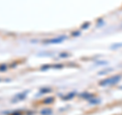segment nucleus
Masks as SVG:
<instances>
[{
    "instance_id": "f257e3e1",
    "label": "nucleus",
    "mask_w": 122,
    "mask_h": 115,
    "mask_svg": "<svg viewBox=\"0 0 122 115\" xmlns=\"http://www.w3.org/2000/svg\"><path fill=\"white\" fill-rule=\"evenodd\" d=\"M121 78V76H113V78H107L105 80H103L102 83H100V85L101 86H107V85H113V84H116L118 80H120Z\"/></svg>"
},
{
    "instance_id": "f03ea898",
    "label": "nucleus",
    "mask_w": 122,
    "mask_h": 115,
    "mask_svg": "<svg viewBox=\"0 0 122 115\" xmlns=\"http://www.w3.org/2000/svg\"><path fill=\"white\" fill-rule=\"evenodd\" d=\"M65 39H66V37H65V36L59 37V38H55V39L49 40L48 42H45V44H59V43H61V42H63Z\"/></svg>"
},
{
    "instance_id": "7ed1b4c3",
    "label": "nucleus",
    "mask_w": 122,
    "mask_h": 115,
    "mask_svg": "<svg viewBox=\"0 0 122 115\" xmlns=\"http://www.w3.org/2000/svg\"><path fill=\"white\" fill-rule=\"evenodd\" d=\"M28 94V92H24L22 94H20V95H17L16 97V99H13V102H16V101H20V100H22V99H25V95Z\"/></svg>"
},
{
    "instance_id": "20e7f679",
    "label": "nucleus",
    "mask_w": 122,
    "mask_h": 115,
    "mask_svg": "<svg viewBox=\"0 0 122 115\" xmlns=\"http://www.w3.org/2000/svg\"><path fill=\"white\" fill-rule=\"evenodd\" d=\"M52 111L50 109H47V110H44V111H42V114L43 115H49V114H51Z\"/></svg>"
}]
</instances>
